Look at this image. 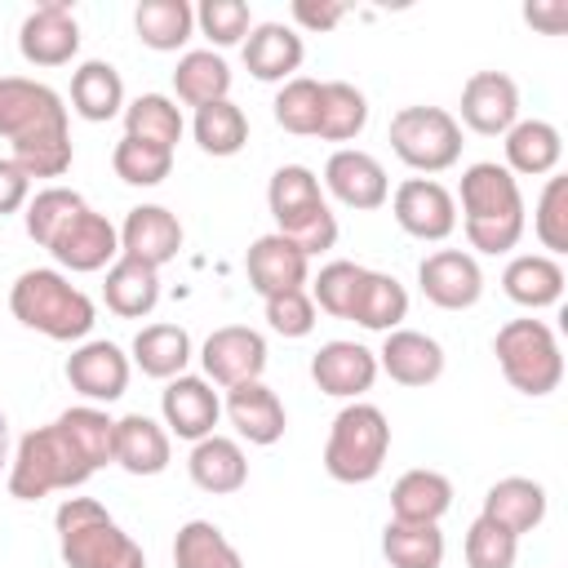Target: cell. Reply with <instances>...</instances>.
<instances>
[{"instance_id":"1","label":"cell","mask_w":568,"mask_h":568,"mask_svg":"<svg viewBox=\"0 0 568 568\" xmlns=\"http://www.w3.org/2000/svg\"><path fill=\"white\" fill-rule=\"evenodd\" d=\"M0 138L13 146V164L27 178H62L71 169V124L62 93L44 80L0 75Z\"/></svg>"},{"instance_id":"2","label":"cell","mask_w":568,"mask_h":568,"mask_svg":"<svg viewBox=\"0 0 568 568\" xmlns=\"http://www.w3.org/2000/svg\"><path fill=\"white\" fill-rule=\"evenodd\" d=\"M462 200V231H466V244L475 253H510L519 240H524V226H528V209H524V191H519V178L497 164V160H479L462 173V186L457 195Z\"/></svg>"},{"instance_id":"3","label":"cell","mask_w":568,"mask_h":568,"mask_svg":"<svg viewBox=\"0 0 568 568\" xmlns=\"http://www.w3.org/2000/svg\"><path fill=\"white\" fill-rule=\"evenodd\" d=\"M9 311L22 328L44 333L53 342H84L98 324V306L84 288H75L53 266H31L9 288Z\"/></svg>"},{"instance_id":"4","label":"cell","mask_w":568,"mask_h":568,"mask_svg":"<svg viewBox=\"0 0 568 568\" xmlns=\"http://www.w3.org/2000/svg\"><path fill=\"white\" fill-rule=\"evenodd\" d=\"M89 475H93L89 457L75 448V439L53 417L49 426H36L18 439L4 484H9L13 501H40L49 493H71V488L89 484Z\"/></svg>"},{"instance_id":"5","label":"cell","mask_w":568,"mask_h":568,"mask_svg":"<svg viewBox=\"0 0 568 568\" xmlns=\"http://www.w3.org/2000/svg\"><path fill=\"white\" fill-rule=\"evenodd\" d=\"M58 555L67 568H146L142 546L93 497H62L53 510Z\"/></svg>"},{"instance_id":"6","label":"cell","mask_w":568,"mask_h":568,"mask_svg":"<svg viewBox=\"0 0 568 568\" xmlns=\"http://www.w3.org/2000/svg\"><path fill=\"white\" fill-rule=\"evenodd\" d=\"M266 209L275 217V231L293 240L306 257L328 253L337 244V213L324 200L320 178L306 164H280L266 182Z\"/></svg>"},{"instance_id":"7","label":"cell","mask_w":568,"mask_h":568,"mask_svg":"<svg viewBox=\"0 0 568 568\" xmlns=\"http://www.w3.org/2000/svg\"><path fill=\"white\" fill-rule=\"evenodd\" d=\"M386 453H390V422H386V413L377 404H368V399H351L333 417V426H328L324 470L337 484H368V479L382 475Z\"/></svg>"},{"instance_id":"8","label":"cell","mask_w":568,"mask_h":568,"mask_svg":"<svg viewBox=\"0 0 568 568\" xmlns=\"http://www.w3.org/2000/svg\"><path fill=\"white\" fill-rule=\"evenodd\" d=\"M493 355H497L501 377L528 399H541V395L559 390V382H564V351L546 320H532V315L506 320L493 337Z\"/></svg>"},{"instance_id":"9","label":"cell","mask_w":568,"mask_h":568,"mask_svg":"<svg viewBox=\"0 0 568 568\" xmlns=\"http://www.w3.org/2000/svg\"><path fill=\"white\" fill-rule=\"evenodd\" d=\"M390 151L413 169V173H444L462 160V124L444 106H399L390 115Z\"/></svg>"},{"instance_id":"10","label":"cell","mask_w":568,"mask_h":568,"mask_svg":"<svg viewBox=\"0 0 568 568\" xmlns=\"http://www.w3.org/2000/svg\"><path fill=\"white\" fill-rule=\"evenodd\" d=\"M200 364H204V377L222 390L231 386H244V382H262L266 373V337L248 324H222L204 337L200 346Z\"/></svg>"},{"instance_id":"11","label":"cell","mask_w":568,"mask_h":568,"mask_svg":"<svg viewBox=\"0 0 568 568\" xmlns=\"http://www.w3.org/2000/svg\"><path fill=\"white\" fill-rule=\"evenodd\" d=\"M390 213H395L399 231L413 235V240L439 244L457 231V200L435 178H404L390 195Z\"/></svg>"},{"instance_id":"12","label":"cell","mask_w":568,"mask_h":568,"mask_svg":"<svg viewBox=\"0 0 568 568\" xmlns=\"http://www.w3.org/2000/svg\"><path fill=\"white\" fill-rule=\"evenodd\" d=\"M53 262L71 275H93V271H106L115 257H120V226H111L98 209H80L49 244Z\"/></svg>"},{"instance_id":"13","label":"cell","mask_w":568,"mask_h":568,"mask_svg":"<svg viewBox=\"0 0 568 568\" xmlns=\"http://www.w3.org/2000/svg\"><path fill=\"white\" fill-rule=\"evenodd\" d=\"M417 288L439 311H470L484 297V271L466 248H435L417 266Z\"/></svg>"},{"instance_id":"14","label":"cell","mask_w":568,"mask_h":568,"mask_svg":"<svg viewBox=\"0 0 568 568\" xmlns=\"http://www.w3.org/2000/svg\"><path fill=\"white\" fill-rule=\"evenodd\" d=\"M129 373H133L129 355L115 342H106V337H84L67 355V382L89 404H115L129 390Z\"/></svg>"},{"instance_id":"15","label":"cell","mask_w":568,"mask_h":568,"mask_svg":"<svg viewBox=\"0 0 568 568\" xmlns=\"http://www.w3.org/2000/svg\"><path fill=\"white\" fill-rule=\"evenodd\" d=\"M324 191L337 204L355 209V213H373V209H382L390 200V182H386L382 160L368 155V151H359V146H342V151L328 155V164H324Z\"/></svg>"},{"instance_id":"16","label":"cell","mask_w":568,"mask_h":568,"mask_svg":"<svg viewBox=\"0 0 568 568\" xmlns=\"http://www.w3.org/2000/svg\"><path fill=\"white\" fill-rule=\"evenodd\" d=\"M18 53L31 67H67L80 53V22L71 4L53 0V4L31 9L18 27Z\"/></svg>"},{"instance_id":"17","label":"cell","mask_w":568,"mask_h":568,"mask_svg":"<svg viewBox=\"0 0 568 568\" xmlns=\"http://www.w3.org/2000/svg\"><path fill=\"white\" fill-rule=\"evenodd\" d=\"M519 120V84L506 71H475L462 84V120L479 138H506Z\"/></svg>"},{"instance_id":"18","label":"cell","mask_w":568,"mask_h":568,"mask_svg":"<svg viewBox=\"0 0 568 568\" xmlns=\"http://www.w3.org/2000/svg\"><path fill=\"white\" fill-rule=\"evenodd\" d=\"M311 382L333 399H364V390H373L377 382V355L359 342L333 337L311 355Z\"/></svg>"},{"instance_id":"19","label":"cell","mask_w":568,"mask_h":568,"mask_svg":"<svg viewBox=\"0 0 568 568\" xmlns=\"http://www.w3.org/2000/svg\"><path fill=\"white\" fill-rule=\"evenodd\" d=\"M160 417H164V430L178 435V439H204L213 435L217 417H222V399L213 390L209 377H195V373H182L173 382H164L160 390Z\"/></svg>"},{"instance_id":"20","label":"cell","mask_w":568,"mask_h":568,"mask_svg":"<svg viewBox=\"0 0 568 568\" xmlns=\"http://www.w3.org/2000/svg\"><path fill=\"white\" fill-rule=\"evenodd\" d=\"M120 253L146 266H169L182 253V222L164 204H138L120 222Z\"/></svg>"},{"instance_id":"21","label":"cell","mask_w":568,"mask_h":568,"mask_svg":"<svg viewBox=\"0 0 568 568\" xmlns=\"http://www.w3.org/2000/svg\"><path fill=\"white\" fill-rule=\"evenodd\" d=\"M244 271H248V288L257 297H271V293H288V288H306L311 280V257L284 240L280 231L271 235H257L248 244V257H244Z\"/></svg>"},{"instance_id":"22","label":"cell","mask_w":568,"mask_h":568,"mask_svg":"<svg viewBox=\"0 0 568 568\" xmlns=\"http://www.w3.org/2000/svg\"><path fill=\"white\" fill-rule=\"evenodd\" d=\"M373 355H377V373H386L390 382L413 386V390L444 377V346L417 328H390L382 351H373Z\"/></svg>"},{"instance_id":"23","label":"cell","mask_w":568,"mask_h":568,"mask_svg":"<svg viewBox=\"0 0 568 568\" xmlns=\"http://www.w3.org/2000/svg\"><path fill=\"white\" fill-rule=\"evenodd\" d=\"M222 413L231 417L235 435L257 444V448H271L284 439L288 430V413L280 404V395L266 386V382H244V386H231L226 399H222Z\"/></svg>"},{"instance_id":"24","label":"cell","mask_w":568,"mask_h":568,"mask_svg":"<svg viewBox=\"0 0 568 568\" xmlns=\"http://www.w3.org/2000/svg\"><path fill=\"white\" fill-rule=\"evenodd\" d=\"M240 53H244V67H248L253 80L284 84V80L297 75V67L306 58V44L288 22H253V31L244 36Z\"/></svg>"},{"instance_id":"25","label":"cell","mask_w":568,"mask_h":568,"mask_svg":"<svg viewBox=\"0 0 568 568\" xmlns=\"http://www.w3.org/2000/svg\"><path fill=\"white\" fill-rule=\"evenodd\" d=\"M186 470H191V484L200 493H213V497H231L248 484V457H244L240 439H226L217 430L191 444Z\"/></svg>"},{"instance_id":"26","label":"cell","mask_w":568,"mask_h":568,"mask_svg":"<svg viewBox=\"0 0 568 568\" xmlns=\"http://www.w3.org/2000/svg\"><path fill=\"white\" fill-rule=\"evenodd\" d=\"M173 462V439L164 430V422L146 417V413H124L115 422V466H124L129 475H160Z\"/></svg>"},{"instance_id":"27","label":"cell","mask_w":568,"mask_h":568,"mask_svg":"<svg viewBox=\"0 0 568 568\" xmlns=\"http://www.w3.org/2000/svg\"><path fill=\"white\" fill-rule=\"evenodd\" d=\"M102 302L120 320H146L160 306V271L138 257H115L102 280Z\"/></svg>"},{"instance_id":"28","label":"cell","mask_w":568,"mask_h":568,"mask_svg":"<svg viewBox=\"0 0 568 568\" xmlns=\"http://www.w3.org/2000/svg\"><path fill=\"white\" fill-rule=\"evenodd\" d=\"M448 506H453V479L430 466L404 470L390 488V519L399 524H439Z\"/></svg>"},{"instance_id":"29","label":"cell","mask_w":568,"mask_h":568,"mask_svg":"<svg viewBox=\"0 0 568 568\" xmlns=\"http://www.w3.org/2000/svg\"><path fill=\"white\" fill-rule=\"evenodd\" d=\"M479 515L493 519L497 528H506L510 537H524V532H532V528L546 519V488H541L537 479L506 475V479H497V484L484 493Z\"/></svg>"},{"instance_id":"30","label":"cell","mask_w":568,"mask_h":568,"mask_svg":"<svg viewBox=\"0 0 568 568\" xmlns=\"http://www.w3.org/2000/svg\"><path fill=\"white\" fill-rule=\"evenodd\" d=\"M501 293L524 311H546L564 297V266L546 253H515L501 271Z\"/></svg>"},{"instance_id":"31","label":"cell","mask_w":568,"mask_h":568,"mask_svg":"<svg viewBox=\"0 0 568 568\" xmlns=\"http://www.w3.org/2000/svg\"><path fill=\"white\" fill-rule=\"evenodd\" d=\"M501 146H506V169L515 178H550L564 160V133L550 120H515Z\"/></svg>"},{"instance_id":"32","label":"cell","mask_w":568,"mask_h":568,"mask_svg":"<svg viewBox=\"0 0 568 568\" xmlns=\"http://www.w3.org/2000/svg\"><path fill=\"white\" fill-rule=\"evenodd\" d=\"M71 111L89 124H106L115 115H124V80L111 62L89 58L75 67L71 75Z\"/></svg>"},{"instance_id":"33","label":"cell","mask_w":568,"mask_h":568,"mask_svg":"<svg viewBox=\"0 0 568 568\" xmlns=\"http://www.w3.org/2000/svg\"><path fill=\"white\" fill-rule=\"evenodd\" d=\"M346 320L368 328V333H390V328H399L408 320V288L395 275L364 266V280L355 288V302H351Z\"/></svg>"},{"instance_id":"34","label":"cell","mask_w":568,"mask_h":568,"mask_svg":"<svg viewBox=\"0 0 568 568\" xmlns=\"http://www.w3.org/2000/svg\"><path fill=\"white\" fill-rule=\"evenodd\" d=\"M129 364H138L155 382H173L191 364V333L182 324H146L129 346Z\"/></svg>"},{"instance_id":"35","label":"cell","mask_w":568,"mask_h":568,"mask_svg":"<svg viewBox=\"0 0 568 568\" xmlns=\"http://www.w3.org/2000/svg\"><path fill=\"white\" fill-rule=\"evenodd\" d=\"M173 93L186 102V106H209V102H222L231 98V67L217 49H186L173 67Z\"/></svg>"},{"instance_id":"36","label":"cell","mask_w":568,"mask_h":568,"mask_svg":"<svg viewBox=\"0 0 568 568\" xmlns=\"http://www.w3.org/2000/svg\"><path fill=\"white\" fill-rule=\"evenodd\" d=\"M133 31L155 53H178L195 36V9L186 0H142L133 9Z\"/></svg>"},{"instance_id":"37","label":"cell","mask_w":568,"mask_h":568,"mask_svg":"<svg viewBox=\"0 0 568 568\" xmlns=\"http://www.w3.org/2000/svg\"><path fill=\"white\" fill-rule=\"evenodd\" d=\"M182 111L169 93H138L133 102H124V138L173 151L182 142Z\"/></svg>"},{"instance_id":"38","label":"cell","mask_w":568,"mask_h":568,"mask_svg":"<svg viewBox=\"0 0 568 568\" xmlns=\"http://www.w3.org/2000/svg\"><path fill=\"white\" fill-rule=\"evenodd\" d=\"M173 568H244V559L213 519H186L173 537Z\"/></svg>"},{"instance_id":"39","label":"cell","mask_w":568,"mask_h":568,"mask_svg":"<svg viewBox=\"0 0 568 568\" xmlns=\"http://www.w3.org/2000/svg\"><path fill=\"white\" fill-rule=\"evenodd\" d=\"M368 124V98L351 80H324L320 89V124L315 138L324 142H351Z\"/></svg>"},{"instance_id":"40","label":"cell","mask_w":568,"mask_h":568,"mask_svg":"<svg viewBox=\"0 0 568 568\" xmlns=\"http://www.w3.org/2000/svg\"><path fill=\"white\" fill-rule=\"evenodd\" d=\"M382 555L390 568H444V532L439 524H399L382 528Z\"/></svg>"},{"instance_id":"41","label":"cell","mask_w":568,"mask_h":568,"mask_svg":"<svg viewBox=\"0 0 568 568\" xmlns=\"http://www.w3.org/2000/svg\"><path fill=\"white\" fill-rule=\"evenodd\" d=\"M191 133H195V146L204 155L226 160V155H240L244 151V142H248V115L231 98H222V102H209V106L195 111Z\"/></svg>"},{"instance_id":"42","label":"cell","mask_w":568,"mask_h":568,"mask_svg":"<svg viewBox=\"0 0 568 568\" xmlns=\"http://www.w3.org/2000/svg\"><path fill=\"white\" fill-rule=\"evenodd\" d=\"M58 422H62V430L75 439V448L89 457L93 470H102V466L115 462V417H111L106 408H98V404H75V408H67V413H58Z\"/></svg>"},{"instance_id":"43","label":"cell","mask_w":568,"mask_h":568,"mask_svg":"<svg viewBox=\"0 0 568 568\" xmlns=\"http://www.w3.org/2000/svg\"><path fill=\"white\" fill-rule=\"evenodd\" d=\"M80 209H84V195H80V191H71V186H44V191H36V195L27 200L22 226H27V235H31L40 248H49L53 235H58Z\"/></svg>"},{"instance_id":"44","label":"cell","mask_w":568,"mask_h":568,"mask_svg":"<svg viewBox=\"0 0 568 568\" xmlns=\"http://www.w3.org/2000/svg\"><path fill=\"white\" fill-rule=\"evenodd\" d=\"M320 89L324 80H311V75H293L280 84L275 93V124L284 133H297V138H315V124H320Z\"/></svg>"},{"instance_id":"45","label":"cell","mask_w":568,"mask_h":568,"mask_svg":"<svg viewBox=\"0 0 568 568\" xmlns=\"http://www.w3.org/2000/svg\"><path fill=\"white\" fill-rule=\"evenodd\" d=\"M111 169L129 186H160L173 173V151L138 142V138H120L115 151H111Z\"/></svg>"},{"instance_id":"46","label":"cell","mask_w":568,"mask_h":568,"mask_svg":"<svg viewBox=\"0 0 568 568\" xmlns=\"http://www.w3.org/2000/svg\"><path fill=\"white\" fill-rule=\"evenodd\" d=\"M532 231H537L546 257L568 253V178H559V173L546 178L537 209H532Z\"/></svg>"},{"instance_id":"47","label":"cell","mask_w":568,"mask_h":568,"mask_svg":"<svg viewBox=\"0 0 568 568\" xmlns=\"http://www.w3.org/2000/svg\"><path fill=\"white\" fill-rule=\"evenodd\" d=\"M359 280H364V266H359V262L337 257V262H324V266H320V275L311 280V288H306V293H311L315 311H324V315H333V320H346V315H351V302H355Z\"/></svg>"},{"instance_id":"48","label":"cell","mask_w":568,"mask_h":568,"mask_svg":"<svg viewBox=\"0 0 568 568\" xmlns=\"http://www.w3.org/2000/svg\"><path fill=\"white\" fill-rule=\"evenodd\" d=\"M195 31L213 49H231V44H244V36L253 31V13H248L244 0H200Z\"/></svg>"},{"instance_id":"49","label":"cell","mask_w":568,"mask_h":568,"mask_svg":"<svg viewBox=\"0 0 568 568\" xmlns=\"http://www.w3.org/2000/svg\"><path fill=\"white\" fill-rule=\"evenodd\" d=\"M515 559H519V537L475 515V524L466 528V568H515Z\"/></svg>"},{"instance_id":"50","label":"cell","mask_w":568,"mask_h":568,"mask_svg":"<svg viewBox=\"0 0 568 568\" xmlns=\"http://www.w3.org/2000/svg\"><path fill=\"white\" fill-rule=\"evenodd\" d=\"M262 311H266L271 333H280V337H306L315 328V320H320V311H315L306 288L271 293V297H262Z\"/></svg>"},{"instance_id":"51","label":"cell","mask_w":568,"mask_h":568,"mask_svg":"<svg viewBox=\"0 0 568 568\" xmlns=\"http://www.w3.org/2000/svg\"><path fill=\"white\" fill-rule=\"evenodd\" d=\"M288 13H293V22H297V27H306V31H333L351 9H346V4H337V0H320V4H315V0H293V9H288Z\"/></svg>"},{"instance_id":"52","label":"cell","mask_w":568,"mask_h":568,"mask_svg":"<svg viewBox=\"0 0 568 568\" xmlns=\"http://www.w3.org/2000/svg\"><path fill=\"white\" fill-rule=\"evenodd\" d=\"M27 200H31V178L4 155V160H0V217L27 209Z\"/></svg>"},{"instance_id":"53","label":"cell","mask_w":568,"mask_h":568,"mask_svg":"<svg viewBox=\"0 0 568 568\" xmlns=\"http://www.w3.org/2000/svg\"><path fill=\"white\" fill-rule=\"evenodd\" d=\"M524 22L546 31V36H564L568 31V4L564 0H532V4H524Z\"/></svg>"},{"instance_id":"54","label":"cell","mask_w":568,"mask_h":568,"mask_svg":"<svg viewBox=\"0 0 568 568\" xmlns=\"http://www.w3.org/2000/svg\"><path fill=\"white\" fill-rule=\"evenodd\" d=\"M9 466V417H4V408H0V470Z\"/></svg>"}]
</instances>
